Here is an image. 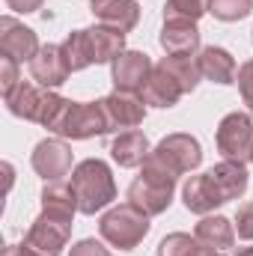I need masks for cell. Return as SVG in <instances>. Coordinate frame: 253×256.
<instances>
[{"mask_svg": "<svg viewBox=\"0 0 253 256\" xmlns=\"http://www.w3.org/2000/svg\"><path fill=\"white\" fill-rule=\"evenodd\" d=\"M72 188L78 196V212L80 214H96L104 212L114 200H116V182H114V170L102 161V158H86L80 164H74L72 170Z\"/></svg>", "mask_w": 253, "mask_h": 256, "instance_id": "6da1fadb", "label": "cell"}, {"mask_svg": "<svg viewBox=\"0 0 253 256\" xmlns=\"http://www.w3.org/2000/svg\"><path fill=\"white\" fill-rule=\"evenodd\" d=\"M173 194H176V176L167 167H161L158 161L146 158V164L140 167V176L128 185L126 200L131 206H137L143 214L155 218L170 208Z\"/></svg>", "mask_w": 253, "mask_h": 256, "instance_id": "7a4b0ae2", "label": "cell"}, {"mask_svg": "<svg viewBox=\"0 0 253 256\" xmlns=\"http://www.w3.org/2000/svg\"><path fill=\"white\" fill-rule=\"evenodd\" d=\"M48 131L63 137V140H90V137H98V134H110L102 98L98 102H72V98H66L63 108L54 116V122L48 126Z\"/></svg>", "mask_w": 253, "mask_h": 256, "instance_id": "3957f363", "label": "cell"}, {"mask_svg": "<svg viewBox=\"0 0 253 256\" xmlns=\"http://www.w3.org/2000/svg\"><path fill=\"white\" fill-rule=\"evenodd\" d=\"M152 224H149V214H143L137 206L122 202V206H110L102 220H98V232L102 238L116 248V250H134L146 236H149Z\"/></svg>", "mask_w": 253, "mask_h": 256, "instance_id": "277c9868", "label": "cell"}, {"mask_svg": "<svg viewBox=\"0 0 253 256\" xmlns=\"http://www.w3.org/2000/svg\"><path fill=\"white\" fill-rule=\"evenodd\" d=\"M149 158L158 161L161 167H167L179 179L185 173H194L202 164V146H200V140L194 134L176 131V134H167L164 140H158V146L152 149Z\"/></svg>", "mask_w": 253, "mask_h": 256, "instance_id": "5b68a950", "label": "cell"}, {"mask_svg": "<svg viewBox=\"0 0 253 256\" xmlns=\"http://www.w3.org/2000/svg\"><path fill=\"white\" fill-rule=\"evenodd\" d=\"M218 152L224 155V161H238L248 164L253 149V116L244 110H232L218 122Z\"/></svg>", "mask_w": 253, "mask_h": 256, "instance_id": "8992f818", "label": "cell"}, {"mask_svg": "<svg viewBox=\"0 0 253 256\" xmlns=\"http://www.w3.org/2000/svg\"><path fill=\"white\" fill-rule=\"evenodd\" d=\"M72 220L68 214H57V212H45L30 224L27 236H24V244H30L36 254L42 256H60L63 248L72 238Z\"/></svg>", "mask_w": 253, "mask_h": 256, "instance_id": "52a82bcc", "label": "cell"}, {"mask_svg": "<svg viewBox=\"0 0 253 256\" xmlns=\"http://www.w3.org/2000/svg\"><path fill=\"white\" fill-rule=\"evenodd\" d=\"M30 164H33V170L42 182H63L74 170L72 167L74 155H72V146L63 137H45V140L36 143V149L30 155Z\"/></svg>", "mask_w": 253, "mask_h": 256, "instance_id": "ba28073f", "label": "cell"}, {"mask_svg": "<svg viewBox=\"0 0 253 256\" xmlns=\"http://www.w3.org/2000/svg\"><path fill=\"white\" fill-rule=\"evenodd\" d=\"M104 104V114H108V128L110 131H134L137 126H143L146 120V102L140 92H122V90H114L110 96L102 98Z\"/></svg>", "mask_w": 253, "mask_h": 256, "instance_id": "9c48e42d", "label": "cell"}, {"mask_svg": "<svg viewBox=\"0 0 253 256\" xmlns=\"http://www.w3.org/2000/svg\"><path fill=\"white\" fill-rule=\"evenodd\" d=\"M152 57L143 54V51H122L114 63H110V80H114V90H122V92H143L149 74H152Z\"/></svg>", "mask_w": 253, "mask_h": 256, "instance_id": "30bf717a", "label": "cell"}, {"mask_svg": "<svg viewBox=\"0 0 253 256\" xmlns=\"http://www.w3.org/2000/svg\"><path fill=\"white\" fill-rule=\"evenodd\" d=\"M39 36L33 27H27L24 21L12 18V15H3L0 18V51L15 57L18 63H30L36 54H39Z\"/></svg>", "mask_w": 253, "mask_h": 256, "instance_id": "8fae6325", "label": "cell"}, {"mask_svg": "<svg viewBox=\"0 0 253 256\" xmlns=\"http://www.w3.org/2000/svg\"><path fill=\"white\" fill-rule=\"evenodd\" d=\"M27 66H30V78L39 86H45V90L63 86L66 80H68V74H72V68H68V63H66V57H63V45H42L39 54Z\"/></svg>", "mask_w": 253, "mask_h": 256, "instance_id": "7c38bea8", "label": "cell"}, {"mask_svg": "<svg viewBox=\"0 0 253 256\" xmlns=\"http://www.w3.org/2000/svg\"><path fill=\"white\" fill-rule=\"evenodd\" d=\"M158 42H161V48H164L167 54H200V48H202V45H200L202 36H200L196 21H185V18H170V21H164Z\"/></svg>", "mask_w": 253, "mask_h": 256, "instance_id": "4fadbf2b", "label": "cell"}, {"mask_svg": "<svg viewBox=\"0 0 253 256\" xmlns=\"http://www.w3.org/2000/svg\"><path fill=\"white\" fill-rule=\"evenodd\" d=\"M90 9L98 24L116 27L122 33H131L140 24V3L137 0H90Z\"/></svg>", "mask_w": 253, "mask_h": 256, "instance_id": "5bb4252c", "label": "cell"}, {"mask_svg": "<svg viewBox=\"0 0 253 256\" xmlns=\"http://www.w3.org/2000/svg\"><path fill=\"white\" fill-rule=\"evenodd\" d=\"M196 63H200V72H202L206 80L220 84V86L236 84L238 66H236V57H232L226 48H220V45H206V48H200Z\"/></svg>", "mask_w": 253, "mask_h": 256, "instance_id": "9a60e30c", "label": "cell"}, {"mask_svg": "<svg viewBox=\"0 0 253 256\" xmlns=\"http://www.w3.org/2000/svg\"><path fill=\"white\" fill-rule=\"evenodd\" d=\"M206 173H208V179H212L214 191H218V196H220L224 202L244 196L248 185H250L248 167H244V164H238V161H220V164H214V167H212V170H206Z\"/></svg>", "mask_w": 253, "mask_h": 256, "instance_id": "2e32d148", "label": "cell"}, {"mask_svg": "<svg viewBox=\"0 0 253 256\" xmlns=\"http://www.w3.org/2000/svg\"><path fill=\"white\" fill-rule=\"evenodd\" d=\"M6 110L18 120L27 122H39V110L45 104V86H39L36 80H21L9 96H3Z\"/></svg>", "mask_w": 253, "mask_h": 256, "instance_id": "e0dca14e", "label": "cell"}, {"mask_svg": "<svg viewBox=\"0 0 253 256\" xmlns=\"http://www.w3.org/2000/svg\"><path fill=\"white\" fill-rule=\"evenodd\" d=\"M149 155H152V146H149L146 134L137 131V128H134V131H122V134H116L114 143H110V158H114L120 167H126V170L143 167Z\"/></svg>", "mask_w": 253, "mask_h": 256, "instance_id": "ac0fdd59", "label": "cell"}, {"mask_svg": "<svg viewBox=\"0 0 253 256\" xmlns=\"http://www.w3.org/2000/svg\"><path fill=\"white\" fill-rule=\"evenodd\" d=\"M182 202H185L188 212L200 214V218H206V214H212L218 206H224V200L218 196L212 179H208V173L188 176V182L182 185Z\"/></svg>", "mask_w": 253, "mask_h": 256, "instance_id": "d6986e66", "label": "cell"}, {"mask_svg": "<svg viewBox=\"0 0 253 256\" xmlns=\"http://www.w3.org/2000/svg\"><path fill=\"white\" fill-rule=\"evenodd\" d=\"M140 96H143L146 108L170 110V108H176V104H179V98H182L185 92H182V86H179V84H176V80H173V78H170L164 68H161V66H155Z\"/></svg>", "mask_w": 253, "mask_h": 256, "instance_id": "ffe728a7", "label": "cell"}, {"mask_svg": "<svg viewBox=\"0 0 253 256\" xmlns=\"http://www.w3.org/2000/svg\"><path fill=\"white\" fill-rule=\"evenodd\" d=\"M86 39H90V51H92V63H114L126 48V33L116 30V27H108V24H96V27H86Z\"/></svg>", "mask_w": 253, "mask_h": 256, "instance_id": "44dd1931", "label": "cell"}, {"mask_svg": "<svg viewBox=\"0 0 253 256\" xmlns=\"http://www.w3.org/2000/svg\"><path fill=\"white\" fill-rule=\"evenodd\" d=\"M194 236L202 248L212 250H230L236 244V224L224 214H206L200 218V224L194 226Z\"/></svg>", "mask_w": 253, "mask_h": 256, "instance_id": "7402d4cb", "label": "cell"}, {"mask_svg": "<svg viewBox=\"0 0 253 256\" xmlns=\"http://www.w3.org/2000/svg\"><path fill=\"white\" fill-rule=\"evenodd\" d=\"M155 66H161L179 86H182V92L188 96L194 92L196 86H200V80H202V72H200V63H196V54H167V57H161Z\"/></svg>", "mask_w": 253, "mask_h": 256, "instance_id": "603a6c76", "label": "cell"}, {"mask_svg": "<svg viewBox=\"0 0 253 256\" xmlns=\"http://www.w3.org/2000/svg\"><path fill=\"white\" fill-rule=\"evenodd\" d=\"M42 208L74 218L78 214V196H74L72 182H66V179L63 182H45V188H42Z\"/></svg>", "mask_w": 253, "mask_h": 256, "instance_id": "cb8c5ba5", "label": "cell"}, {"mask_svg": "<svg viewBox=\"0 0 253 256\" xmlns=\"http://www.w3.org/2000/svg\"><path fill=\"white\" fill-rule=\"evenodd\" d=\"M63 45V57L68 68L72 72H84V68H90L92 63V51H90V39H86V30H72L68 36H66Z\"/></svg>", "mask_w": 253, "mask_h": 256, "instance_id": "d4e9b609", "label": "cell"}, {"mask_svg": "<svg viewBox=\"0 0 253 256\" xmlns=\"http://www.w3.org/2000/svg\"><path fill=\"white\" fill-rule=\"evenodd\" d=\"M200 242L196 236H188V232H170L161 238L158 244V256H196L200 254Z\"/></svg>", "mask_w": 253, "mask_h": 256, "instance_id": "484cf974", "label": "cell"}, {"mask_svg": "<svg viewBox=\"0 0 253 256\" xmlns=\"http://www.w3.org/2000/svg\"><path fill=\"white\" fill-rule=\"evenodd\" d=\"M206 12H208V0H164V21L170 18L200 21Z\"/></svg>", "mask_w": 253, "mask_h": 256, "instance_id": "4316f807", "label": "cell"}, {"mask_svg": "<svg viewBox=\"0 0 253 256\" xmlns=\"http://www.w3.org/2000/svg\"><path fill=\"white\" fill-rule=\"evenodd\" d=\"M253 9V0H208V12L218 21H242L248 18Z\"/></svg>", "mask_w": 253, "mask_h": 256, "instance_id": "83f0119b", "label": "cell"}, {"mask_svg": "<svg viewBox=\"0 0 253 256\" xmlns=\"http://www.w3.org/2000/svg\"><path fill=\"white\" fill-rule=\"evenodd\" d=\"M18 84H21V63H18L15 57L3 54V57H0V92L9 96Z\"/></svg>", "mask_w": 253, "mask_h": 256, "instance_id": "f1b7e54d", "label": "cell"}, {"mask_svg": "<svg viewBox=\"0 0 253 256\" xmlns=\"http://www.w3.org/2000/svg\"><path fill=\"white\" fill-rule=\"evenodd\" d=\"M236 84H238V92H242V102L253 110V60L238 66V74H236Z\"/></svg>", "mask_w": 253, "mask_h": 256, "instance_id": "f546056e", "label": "cell"}, {"mask_svg": "<svg viewBox=\"0 0 253 256\" xmlns=\"http://www.w3.org/2000/svg\"><path fill=\"white\" fill-rule=\"evenodd\" d=\"M68 256H110V250H108V242L102 238H80V242H74L72 244V250H68Z\"/></svg>", "mask_w": 253, "mask_h": 256, "instance_id": "4dcf8cb0", "label": "cell"}, {"mask_svg": "<svg viewBox=\"0 0 253 256\" xmlns=\"http://www.w3.org/2000/svg\"><path fill=\"white\" fill-rule=\"evenodd\" d=\"M236 236L244 242H253V202L242 206L236 212Z\"/></svg>", "mask_w": 253, "mask_h": 256, "instance_id": "1f68e13d", "label": "cell"}, {"mask_svg": "<svg viewBox=\"0 0 253 256\" xmlns=\"http://www.w3.org/2000/svg\"><path fill=\"white\" fill-rule=\"evenodd\" d=\"M45 0H6V6L12 12H21V15H30V12H39Z\"/></svg>", "mask_w": 253, "mask_h": 256, "instance_id": "d6a6232c", "label": "cell"}, {"mask_svg": "<svg viewBox=\"0 0 253 256\" xmlns=\"http://www.w3.org/2000/svg\"><path fill=\"white\" fill-rule=\"evenodd\" d=\"M3 256H42V254H36L30 244H24V242H21V244H9V248L3 250Z\"/></svg>", "mask_w": 253, "mask_h": 256, "instance_id": "836d02e7", "label": "cell"}, {"mask_svg": "<svg viewBox=\"0 0 253 256\" xmlns=\"http://www.w3.org/2000/svg\"><path fill=\"white\" fill-rule=\"evenodd\" d=\"M3 173H6V191H9V188H12V182H15V167L6 161V164H3Z\"/></svg>", "mask_w": 253, "mask_h": 256, "instance_id": "e575fe53", "label": "cell"}, {"mask_svg": "<svg viewBox=\"0 0 253 256\" xmlns=\"http://www.w3.org/2000/svg\"><path fill=\"white\" fill-rule=\"evenodd\" d=\"M196 256H224V250H212V248H200Z\"/></svg>", "mask_w": 253, "mask_h": 256, "instance_id": "d590c367", "label": "cell"}, {"mask_svg": "<svg viewBox=\"0 0 253 256\" xmlns=\"http://www.w3.org/2000/svg\"><path fill=\"white\" fill-rule=\"evenodd\" d=\"M236 256H253V244H250V248H242Z\"/></svg>", "mask_w": 253, "mask_h": 256, "instance_id": "8d00e7d4", "label": "cell"}, {"mask_svg": "<svg viewBox=\"0 0 253 256\" xmlns=\"http://www.w3.org/2000/svg\"><path fill=\"white\" fill-rule=\"evenodd\" d=\"M248 164H250V167H253V149H250V161H248Z\"/></svg>", "mask_w": 253, "mask_h": 256, "instance_id": "74e56055", "label": "cell"}]
</instances>
